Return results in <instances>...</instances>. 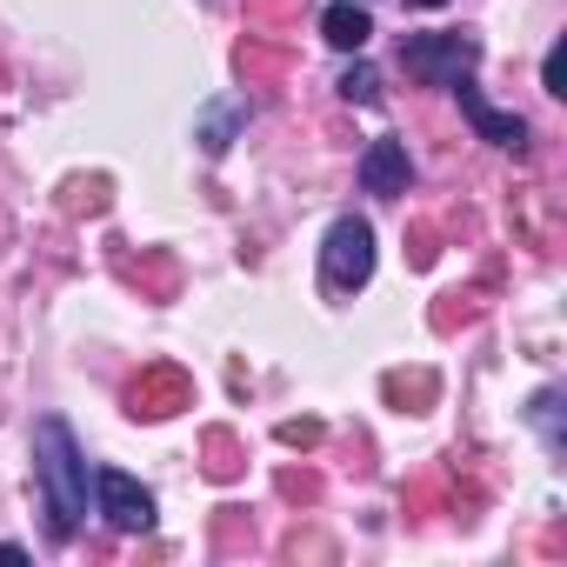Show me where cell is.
Listing matches in <instances>:
<instances>
[{"label": "cell", "mask_w": 567, "mask_h": 567, "mask_svg": "<svg viewBox=\"0 0 567 567\" xmlns=\"http://www.w3.org/2000/svg\"><path fill=\"white\" fill-rule=\"evenodd\" d=\"M34 467H41V487H48V514H54V540H68L87 514V461L68 434V421H41L34 427Z\"/></svg>", "instance_id": "cell-1"}, {"label": "cell", "mask_w": 567, "mask_h": 567, "mask_svg": "<svg viewBox=\"0 0 567 567\" xmlns=\"http://www.w3.org/2000/svg\"><path fill=\"white\" fill-rule=\"evenodd\" d=\"M401 61H408L414 81L454 87V81H467V68L481 61V41H474V34H408V41H401Z\"/></svg>", "instance_id": "cell-2"}, {"label": "cell", "mask_w": 567, "mask_h": 567, "mask_svg": "<svg viewBox=\"0 0 567 567\" xmlns=\"http://www.w3.org/2000/svg\"><path fill=\"white\" fill-rule=\"evenodd\" d=\"M321 267H328V288H334V295H354L361 280L374 274V227H368V220H354V214H341V220L328 227Z\"/></svg>", "instance_id": "cell-3"}, {"label": "cell", "mask_w": 567, "mask_h": 567, "mask_svg": "<svg viewBox=\"0 0 567 567\" xmlns=\"http://www.w3.org/2000/svg\"><path fill=\"white\" fill-rule=\"evenodd\" d=\"M94 487H101V514H107V527H114V534H147V527H154V494H147L134 474L107 467Z\"/></svg>", "instance_id": "cell-4"}, {"label": "cell", "mask_w": 567, "mask_h": 567, "mask_svg": "<svg viewBox=\"0 0 567 567\" xmlns=\"http://www.w3.org/2000/svg\"><path fill=\"white\" fill-rule=\"evenodd\" d=\"M454 94H461V114L474 121V134H481V141H494V147H514V154L527 147V121H520V114H501V107H487V101H481V87H467V81H454Z\"/></svg>", "instance_id": "cell-5"}, {"label": "cell", "mask_w": 567, "mask_h": 567, "mask_svg": "<svg viewBox=\"0 0 567 567\" xmlns=\"http://www.w3.org/2000/svg\"><path fill=\"white\" fill-rule=\"evenodd\" d=\"M361 187L381 194V200L408 194V141H368V154H361Z\"/></svg>", "instance_id": "cell-6"}, {"label": "cell", "mask_w": 567, "mask_h": 567, "mask_svg": "<svg viewBox=\"0 0 567 567\" xmlns=\"http://www.w3.org/2000/svg\"><path fill=\"white\" fill-rule=\"evenodd\" d=\"M321 34H328L334 48L361 54V48H368V34H374V21H368V8H354V0H341V8H328V14H321Z\"/></svg>", "instance_id": "cell-7"}, {"label": "cell", "mask_w": 567, "mask_h": 567, "mask_svg": "<svg viewBox=\"0 0 567 567\" xmlns=\"http://www.w3.org/2000/svg\"><path fill=\"white\" fill-rule=\"evenodd\" d=\"M341 94H348L354 107H374V101H381V74H374L368 61H354V68L341 74Z\"/></svg>", "instance_id": "cell-8"}, {"label": "cell", "mask_w": 567, "mask_h": 567, "mask_svg": "<svg viewBox=\"0 0 567 567\" xmlns=\"http://www.w3.org/2000/svg\"><path fill=\"white\" fill-rule=\"evenodd\" d=\"M174 401H181V381L174 374H161L154 388H134V414H174Z\"/></svg>", "instance_id": "cell-9"}, {"label": "cell", "mask_w": 567, "mask_h": 567, "mask_svg": "<svg viewBox=\"0 0 567 567\" xmlns=\"http://www.w3.org/2000/svg\"><path fill=\"white\" fill-rule=\"evenodd\" d=\"M547 94H567V54L560 48L547 54Z\"/></svg>", "instance_id": "cell-10"}, {"label": "cell", "mask_w": 567, "mask_h": 567, "mask_svg": "<svg viewBox=\"0 0 567 567\" xmlns=\"http://www.w3.org/2000/svg\"><path fill=\"white\" fill-rule=\"evenodd\" d=\"M315 434H321L315 421H288V427H280V441H295V447H301V441H315Z\"/></svg>", "instance_id": "cell-11"}, {"label": "cell", "mask_w": 567, "mask_h": 567, "mask_svg": "<svg viewBox=\"0 0 567 567\" xmlns=\"http://www.w3.org/2000/svg\"><path fill=\"white\" fill-rule=\"evenodd\" d=\"M414 8H447V0H414Z\"/></svg>", "instance_id": "cell-12"}]
</instances>
